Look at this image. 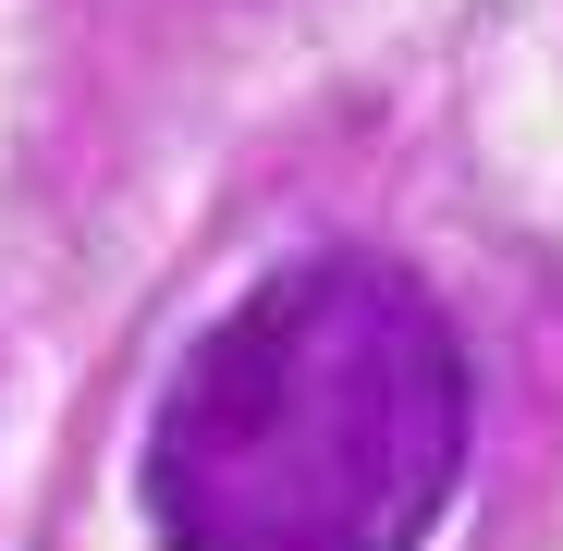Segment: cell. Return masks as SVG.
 <instances>
[{
  "label": "cell",
  "mask_w": 563,
  "mask_h": 551,
  "mask_svg": "<svg viewBox=\"0 0 563 551\" xmlns=\"http://www.w3.org/2000/svg\"><path fill=\"white\" fill-rule=\"evenodd\" d=\"M465 331L405 257L319 245L172 355L147 417L159 551H417L465 478Z\"/></svg>",
  "instance_id": "1"
}]
</instances>
